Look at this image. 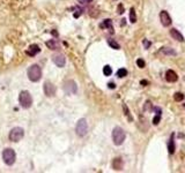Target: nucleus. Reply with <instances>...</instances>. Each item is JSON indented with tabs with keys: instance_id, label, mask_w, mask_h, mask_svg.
Masks as SVG:
<instances>
[{
	"instance_id": "f257e3e1",
	"label": "nucleus",
	"mask_w": 185,
	"mask_h": 173,
	"mask_svg": "<svg viewBox=\"0 0 185 173\" xmlns=\"http://www.w3.org/2000/svg\"><path fill=\"white\" fill-rule=\"evenodd\" d=\"M126 139V133L121 127L117 126L112 130V141L115 145H121Z\"/></svg>"
},
{
	"instance_id": "f03ea898",
	"label": "nucleus",
	"mask_w": 185,
	"mask_h": 173,
	"mask_svg": "<svg viewBox=\"0 0 185 173\" xmlns=\"http://www.w3.org/2000/svg\"><path fill=\"white\" fill-rule=\"evenodd\" d=\"M27 74H28V79L31 82H38L42 79V68L38 65H36V64L31 65L28 68Z\"/></svg>"
},
{
	"instance_id": "7ed1b4c3",
	"label": "nucleus",
	"mask_w": 185,
	"mask_h": 173,
	"mask_svg": "<svg viewBox=\"0 0 185 173\" xmlns=\"http://www.w3.org/2000/svg\"><path fill=\"white\" fill-rule=\"evenodd\" d=\"M19 103L23 108H29L33 105V97L29 91L22 90L19 95Z\"/></svg>"
},
{
	"instance_id": "20e7f679",
	"label": "nucleus",
	"mask_w": 185,
	"mask_h": 173,
	"mask_svg": "<svg viewBox=\"0 0 185 173\" xmlns=\"http://www.w3.org/2000/svg\"><path fill=\"white\" fill-rule=\"evenodd\" d=\"M2 161L6 165L12 166L15 161H16V153L14 151V149L12 148H6L4 151H2Z\"/></svg>"
},
{
	"instance_id": "39448f33",
	"label": "nucleus",
	"mask_w": 185,
	"mask_h": 173,
	"mask_svg": "<svg viewBox=\"0 0 185 173\" xmlns=\"http://www.w3.org/2000/svg\"><path fill=\"white\" fill-rule=\"evenodd\" d=\"M75 133L78 136L80 137H83L86 136L88 133V122L85 118H81V119L78 120L75 126Z\"/></svg>"
},
{
	"instance_id": "423d86ee",
	"label": "nucleus",
	"mask_w": 185,
	"mask_h": 173,
	"mask_svg": "<svg viewBox=\"0 0 185 173\" xmlns=\"http://www.w3.org/2000/svg\"><path fill=\"white\" fill-rule=\"evenodd\" d=\"M24 136V130L21 127H14L12 128L10 134H8V139L12 142H19V141L23 139Z\"/></svg>"
},
{
	"instance_id": "0eeeda50",
	"label": "nucleus",
	"mask_w": 185,
	"mask_h": 173,
	"mask_svg": "<svg viewBox=\"0 0 185 173\" xmlns=\"http://www.w3.org/2000/svg\"><path fill=\"white\" fill-rule=\"evenodd\" d=\"M64 90H65V92L67 95H74L78 91V86H76V83L73 80H68L64 84Z\"/></svg>"
},
{
	"instance_id": "6e6552de",
	"label": "nucleus",
	"mask_w": 185,
	"mask_h": 173,
	"mask_svg": "<svg viewBox=\"0 0 185 173\" xmlns=\"http://www.w3.org/2000/svg\"><path fill=\"white\" fill-rule=\"evenodd\" d=\"M44 89V94L48 96V97H53L56 95V86L50 82V81H46L43 86Z\"/></svg>"
},
{
	"instance_id": "1a4fd4ad",
	"label": "nucleus",
	"mask_w": 185,
	"mask_h": 173,
	"mask_svg": "<svg viewBox=\"0 0 185 173\" xmlns=\"http://www.w3.org/2000/svg\"><path fill=\"white\" fill-rule=\"evenodd\" d=\"M52 61H53V64H55L56 66H58V67L63 68L66 64V58L64 57V54L56 53V54L52 55Z\"/></svg>"
},
{
	"instance_id": "9d476101",
	"label": "nucleus",
	"mask_w": 185,
	"mask_h": 173,
	"mask_svg": "<svg viewBox=\"0 0 185 173\" xmlns=\"http://www.w3.org/2000/svg\"><path fill=\"white\" fill-rule=\"evenodd\" d=\"M160 21H161L163 27H170L173 23V20H171L169 13L167 11H162L160 13Z\"/></svg>"
},
{
	"instance_id": "9b49d317",
	"label": "nucleus",
	"mask_w": 185,
	"mask_h": 173,
	"mask_svg": "<svg viewBox=\"0 0 185 173\" xmlns=\"http://www.w3.org/2000/svg\"><path fill=\"white\" fill-rule=\"evenodd\" d=\"M39 52H41V47L37 44H31L27 49V51H26V53L28 54V55H30V57H35L36 54H38Z\"/></svg>"
},
{
	"instance_id": "f8f14e48",
	"label": "nucleus",
	"mask_w": 185,
	"mask_h": 173,
	"mask_svg": "<svg viewBox=\"0 0 185 173\" xmlns=\"http://www.w3.org/2000/svg\"><path fill=\"white\" fill-rule=\"evenodd\" d=\"M165 80H167L168 82L173 83V82H176V81L178 80V75H177V73H176L175 71H173V69H168L167 73H165Z\"/></svg>"
},
{
	"instance_id": "ddd939ff",
	"label": "nucleus",
	"mask_w": 185,
	"mask_h": 173,
	"mask_svg": "<svg viewBox=\"0 0 185 173\" xmlns=\"http://www.w3.org/2000/svg\"><path fill=\"white\" fill-rule=\"evenodd\" d=\"M170 36L174 38L175 41H177V42H184V36L182 35V33H179L177 29H175V28H173V29H170Z\"/></svg>"
},
{
	"instance_id": "4468645a",
	"label": "nucleus",
	"mask_w": 185,
	"mask_h": 173,
	"mask_svg": "<svg viewBox=\"0 0 185 173\" xmlns=\"http://www.w3.org/2000/svg\"><path fill=\"white\" fill-rule=\"evenodd\" d=\"M123 166H124V162L120 157H116L113 161H112V169L116 170V171H120L123 170Z\"/></svg>"
},
{
	"instance_id": "2eb2a0df",
	"label": "nucleus",
	"mask_w": 185,
	"mask_h": 173,
	"mask_svg": "<svg viewBox=\"0 0 185 173\" xmlns=\"http://www.w3.org/2000/svg\"><path fill=\"white\" fill-rule=\"evenodd\" d=\"M160 52H161V53H163L164 55H176V54H177V52L175 51L174 49L168 47V46L161 47V49H160Z\"/></svg>"
},
{
	"instance_id": "dca6fc26",
	"label": "nucleus",
	"mask_w": 185,
	"mask_h": 173,
	"mask_svg": "<svg viewBox=\"0 0 185 173\" xmlns=\"http://www.w3.org/2000/svg\"><path fill=\"white\" fill-rule=\"evenodd\" d=\"M175 149H176V147H175V140H174V134L170 136V140L168 142V151L170 155H173L175 152Z\"/></svg>"
},
{
	"instance_id": "f3484780",
	"label": "nucleus",
	"mask_w": 185,
	"mask_h": 173,
	"mask_svg": "<svg viewBox=\"0 0 185 173\" xmlns=\"http://www.w3.org/2000/svg\"><path fill=\"white\" fill-rule=\"evenodd\" d=\"M45 45L50 49V50H57L58 49V43H57V41L56 39H50V41H48Z\"/></svg>"
},
{
	"instance_id": "a211bd4d",
	"label": "nucleus",
	"mask_w": 185,
	"mask_h": 173,
	"mask_svg": "<svg viewBox=\"0 0 185 173\" xmlns=\"http://www.w3.org/2000/svg\"><path fill=\"white\" fill-rule=\"evenodd\" d=\"M123 110H124V114H125V116L127 117L129 121H130V122H132V121H133V117H132V114H131L129 106H127L126 104H123Z\"/></svg>"
},
{
	"instance_id": "6ab92c4d",
	"label": "nucleus",
	"mask_w": 185,
	"mask_h": 173,
	"mask_svg": "<svg viewBox=\"0 0 185 173\" xmlns=\"http://www.w3.org/2000/svg\"><path fill=\"white\" fill-rule=\"evenodd\" d=\"M101 28H109L112 33V21L111 20H104L103 23L101 24Z\"/></svg>"
},
{
	"instance_id": "aec40b11",
	"label": "nucleus",
	"mask_w": 185,
	"mask_h": 173,
	"mask_svg": "<svg viewBox=\"0 0 185 173\" xmlns=\"http://www.w3.org/2000/svg\"><path fill=\"white\" fill-rule=\"evenodd\" d=\"M130 22L131 23H135L137 22V15H135L134 8H131L130 11Z\"/></svg>"
},
{
	"instance_id": "412c9836",
	"label": "nucleus",
	"mask_w": 185,
	"mask_h": 173,
	"mask_svg": "<svg viewBox=\"0 0 185 173\" xmlns=\"http://www.w3.org/2000/svg\"><path fill=\"white\" fill-rule=\"evenodd\" d=\"M103 74L105 76H110L111 74H112V69H111V67H110L109 65L104 66L103 67Z\"/></svg>"
},
{
	"instance_id": "4be33fe9",
	"label": "nucleus",
	"mask_w": 185,
	"mask_h": 173,
	"mask_svg": "<svg viewBox=\"0 0 185 173\" xmlns=\"http://www.w3.org/2000/svg\"><path fill=\"white\" fill-rule=\"evenodd\" d=\"M108 44H109L112 49H115V50H119L120 49L119 44L117 43V42H115V41H112V39H109V41H108Z\"/></svg>"
},
{
	"instance_id": "5701e85b",
	"label": "nucleus",
	"mask_w": 185,
	"mask_h": 173,
	"mask_svg": "<svg viewBox=\"0 0 185 173\" xmlns=\"http://www.w3.org/2000/svg\"><path fill=\"white\" fill-rule=\"evenodd\" d=\"M126 75H127V71L125 68H119L117 71V76L118 77H125Z\"/></svg>"
},
{
	"instance_id": "b1692460",
	"label": "nucleus",
	"mask_w": 185,
	"mask_h": 173,
	"mask_svg": "<svg viewBox=\"0 0 185 173\" xmlns=\"http://www.w3.org/2000/svg\"><path fill=\"white\" fill-rule=\"evenodd\" d=\"M174 99L176 102H182V100L184 99V95H183L182 92H176L174 95Z\"/></svg>"
},
{
	"instance_id": "393cba45",
	"label": "nucleus",
	"mask_w": 185,
	"mask_h": 173,
	"mask_svg": "<svg viewBox=\"0 0 185 173\" xmlns=\"http://www.w3.org/2000/svg\"><path fill=\"white\" fill-rule=\"evenodd\" d=\"M153 110V105L152 103L149 102V100H147L146 102V104L143 105V111H146V112H148V111H152Z\"/></svg>"
},
{
	"instance_id": "a878e982",
	"label": "nucleus",
	"mask_w": 185,
	"mask_h": 173,
	"mask_svg": "<svg viewBox=\"0 0 185 173\" xmlns=\"http://www.w3.org/2000/svg\"><path fill=\"white\" fill-rule=\"evenodd\" d=\"M160 120H161V113H156V116L153 118V125H159V122H160Z\"/></svg>"
},
{
	"instance_id": "bb28decb",
	"label": "nucleus",
	"mask_w": 185,
	"mask_h": 173,
	"mask_svg": "<svg viewBox=\"0 0 185 173\" xmlns=\"http://www.w3.org/2000/svg\"><path fill=\"white\" fill-rule=\"evenodd\" d=\"M137 65H138L139 68H145V65H146L145 64V60L143 59H138L137 60Z\"/></svg>"
},
{
	"instance_id": "cd10ccee",
	"label": "nucleus",
	"mask_w": 185,
	"mask_h": 173,
	"mask_svg": "<svg viewBox=\"0 0 185 173\" xmlns=\"http://www.w3.org/2000/svg\"><path fill=\"white\" fill-rule=\"evenodd\" d=\"M142 44H143L145 49H149V47H151V45H152V43H151L148 39H143V41H142Z\"/></svg>"
},
{
	"instance_id": "c85d7f7f",
	"label": "nucleus",
	"mask_w": 185,
	"mask_h": 173,
	"mask_svg": "<svg viewBox=\"0 0 185 173\" xmlns=\"http://www.w3.org/2000/svg\"><path fill=\"white\" fill-rule=\"evenodd\" d=\"M140 84H141V86H148V84H149V82H148V81H147V80H141V81H140Z\"/></svg>"
},
{
	"instance_id": "c756f323",
	"label": "nucleus",
	"mask_w": 185,
	"mask_h": 173,
	"mask_svg": "<svg viewBox=\"0 0 185 173\" xmlns=\"http://www.w3.org/2000/svg\"><path fill=\"white\" fill-rule=\"evenodd\" d=\"M108 86H109L110 89H115V88H116V84H115L113 82H110L109 84H108Z\"/></svg>"
},
{
	"instance_id": "7c9ffc66",
	"label": "nucleus",
	"mask_w": 185,
	"mask_h": 173,
	"mask_svg": "<svg viewBox=\"0 0 185 173\" xmlns=\"http://www.w3.org/2000/svg\"><path fill=\"white\" fill-rule=\"evenodd\" d=\"M118 9H119V11H118V13H119V14H123V6H121V5H119V6H118Z\"/></svg>"
},
{
	"instance_id": "2f4dec72",
	"label": "nucleus",
	"mask_w": 185,
	"mask_h": 173,
	"mask_svg": "<svg viewBox=\"0 0 185 173\" xmlns=\"http://www.w3.org/2000/svg\"><path fill=\"white\" fill-rule=\"evenodd\" d=\"M80 2H82V4H86V2H90L91 0H79Z\"/></svg>"
}]
</instances>
